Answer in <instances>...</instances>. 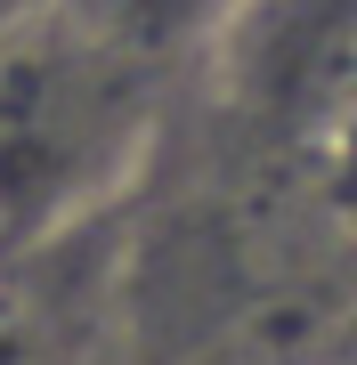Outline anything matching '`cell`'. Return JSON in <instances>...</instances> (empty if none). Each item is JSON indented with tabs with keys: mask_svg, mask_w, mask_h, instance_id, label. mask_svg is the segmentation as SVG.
<instances>
[{
	"mask_svg": "<svg viewBox=\"0 0 357 365\" xmlns=\"http://www.w3.org/2000/svg\"><path fill=\"white\" fill-rule=\"evenodd\" d=\"M0 365H25V317L0 300Z\"/></svg>",
	"mask_w": 357,
	"mask_h": 365,
	"instance_id": "obj_2",
	"label": "cell"
},
{
	"mask_svg": "<svg viewBox=\"0 0 357 365\" xmlns=\"http://www.w3.org/2000/svg\"><path fill=\"white\" fill-rule=\"evenodd\" d=\"M122 9H138V16H179L187 0H122Z\"/></svg>",
	"mask_w": 357,
	"mask_h": 365,
	"instance_id": "obj_3",
	"label": "cell"
},
{
	"mask_svg": "<svg viewBox=\"0 0 357 365\" xmlns=\"http://www.w3.org/2000/svg\"><path fill=\"white\" fill-rule=\"evenodd\" d=\"M341 365H357V333H349V349H341Z\"/></svg>",
	"mask_w": 357,
	"mask_h": 365,
	"instance_id": "obj_4",
	"label": "cell"
},
{
	"mask_svg": "<svg viewBox=\"0 0 357 365\" xmlns=\"http://www.w3.org/2000/svg\"><path fill=\"white\" fill-rule=\"evenodd\" d=\"M114 170V106L81 57L25 49L0 66V227L41 235L73 220Z\"/></svg>",
	"mask_w": 357,
	"mask_h": 365,
	"instance_id": "obj_1",
	"label": "cell"
}]
</instances>
